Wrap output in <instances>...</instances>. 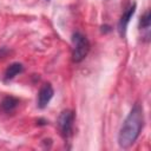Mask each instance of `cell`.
I'll list each match as a JSON object with an SVG mask.
<instances>
[{
    "label": "cell",
    "instance_id": "1",
    "mask_svg": "<svg viewBox=\"0 0 151 151\" xmlns=\"http://www.w3.org/2000/svg\"><path fill=\"white\" fill-rule=\"evenodd\" d=\"M143 125H144L143 109L139 104H136L130 111L129 116L126 117L119 130V134H118L119 146L123 149L131 146L139 137Z\"/></svg>",
    "mask_w": 151,
    "mask_h": 151
},
{
    "label": "cell",
    "instance_id": "2",
    "mask_svg": "<svg viewBox=\"0 0 151 151\" xmlns=\"http://www.w3.org/2000/svg\"><path fill=\"white\" fill-rule=\"evenodd\" d=\"M73 41V51H72V59L76 63H80L85 57L87 55L90 51V42L86 37H84L81 33L77 32L72 37Z\"/></svg>",
    "mask_w": 151,
    "mask_h": 151
},
{
    "label": "cell",
    "instance_id": "3",
    "mask_svg": "<svg viewBox=\"0 0 151 151\" xmlns=\"http://www.w3.org/2000/svg\"><path fill=\"white\" fill-rule=\"evenodd\" d=\"M73 122H74V113L71 110L63 111L58 118V127H59L60 134L65 140H67L72 136Z\"/></svg>",
    "mask_w": 151,
    "mask_h": 151
},
{
    "label": "cell",
    "instance_id": "4",
    "mask_svg": "<svg viewBox=\"0 0 151 151\" xmlns=\"http://www.w3.org/2000/svg\"><path fill=\"white\" fill-rule=\"evenodd\" d=\"M53 87L51 86V84L46 83L41 86L39 94H38V107L39 109H45L47 106V104L50 103V100L53 97Z\"/></svg>",
    "mask_w": 151,
    "mask_h": 151
},
{
    "label": "cell",
    "instance_id": "5",
    "mask_svg": "<svg viewBox=\"0 0 151 151\" xmlns=\"http://www.w3.org/2000/svg\"><path fill=\"white\" fill-rule=\"evenodd\" d=\"M134 11H136V5L133 4V5H131V6L124 12V14L122 15V18H120V20H119V22H118V32H119V34H120L122 37L125 35L127 24L130 22V19L132 18Z\"/></svg>",
    "mask_w": 151,
    "mask_h": 151
},
{
    "label": "cell",
    "instance_id": "6",
    "mask_svg": "<svg viewBox=\"0 0 151 151\" xmlns=\"http://www.w3.org/2000/svg\"><path fill=\"white\" fill-rule=\"evenodd\" d=\"M18 105H19V99L12 96H7L0 103V111L4 113H11L17 109Z\"/></svg>",
    "mask_w": 151,
    "mask_h": 151
},
{
    "label": "cell",
    "instance_id": "7",
    "mask_svg": "<svg viewBox=\"0 0 151 151\" xmlns=\"http://www.w3.org/2000/svg\"><path fill=\"white\" fill-rule=\"evenodd\" d=\"M22 70H24V67H22V65L19 64V63H14V64L9 65V66L7 67V70L5 71V80L7 81V80L13 79L17 74L21 73Z\"/></svg>",
    "mask_w": 151,
    "mask_h": 151
},
{
    "label": "cell",
    "instance_id": "8",
    "mask_svg": "<svg viewBox=\"0 0 151 151\" xmlns=\"http://www.w3.org/2000/svg\"><path fill=\"white\" fill-rule=\"evenodd\" d=\"M140 29H145L149 32L150 29V12H146L140 20Z\"/></svg>",
    "mask_w": 151,
    "mask_h": 151
},
{
    "label": "cell",
    "instance_id": "9",
    "mask_svg": "<svg viewBox=\"0 0 151 151\" xmlns=\"http://www.w3.org/2000/svg\"><path fill=\"white\" fill-rule=\"evenodd\" d=\"M6 53H7V50L1 48V50H0V58H4V57L6 55Z\"/></svg>",
    "mask_w": 151,
    "mask_h": 151
}]
</instances>
